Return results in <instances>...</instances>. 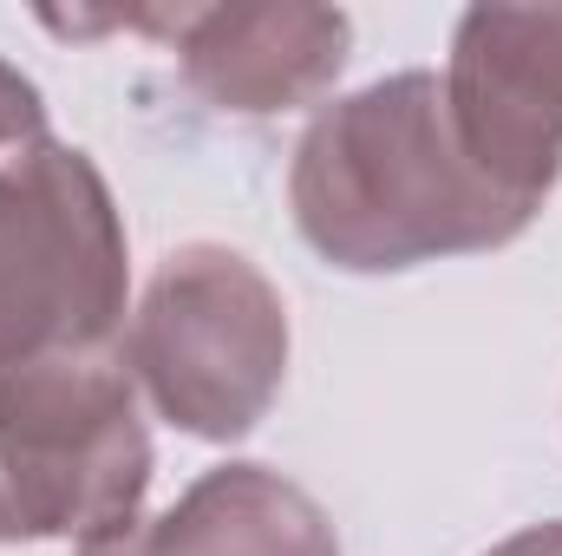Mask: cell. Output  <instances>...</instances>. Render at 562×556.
Returning <instances> with one entry per match:
<instances>
[{
	"instance_id": "obj_1",
	"label": "cell",
	"mask_w": 562,
	"mask_h": 556,
	"mask_svg": "<svg viewBox=\"0 0 562 556\" xmlns=\"http://www.w3.org/2000/svg\"><path fill=\"white\" fill-rule=\"evenodd\" d=\"M288 210L307 249L347 276L484 256L537 223L464 144L438 73H393L321 105L288 164Z\"/></svg>"
},
{
	"instance_id": "obj_2",
	"label": "cell",
	"mask_w": 562,
	"mask_h": 556,
	"mask_svg": "<svg viewBox=\"0 0 562 556\" xmlns=\"http://www.w3.org/2000/svg\"><path fill=\"white\" fill-rule=\"evenodd\" d=\"M132 243L112 184L79 144L0 157V367L119 354Z\"/></svg>"
},
{
	"instance_id": "obj_3",
	"label": "cell",
	"mask_w": 562,
	"mask_h": 556,
	"mask_svg": "<svg viewBox=\"0 0 562 556\" xmlns=\"http://www.w3.org/2000/svg\"><path fill=\"white\" fill-rule=\"evenodd\" d=\"M150 465L125 354L0 367V544H92L132 524Z\"/></svg>"
},
{
	"instance_id": "obj_4",
	"label": "cell",
	"mask_w": 562,
	"mask_h": 556,
	"mask_svg": "<svg viewBox=\"0 0 562 556\" xmlns=\"http://www.w3.org/2000/svg\"><path fill=\"white\" fill-rule=\"evenodd\" d=\"M125 367L190 438H249L288 380V301L243 249L183 243L144 281Z\"/></svg>"
},
{
	"instance_id": "obj_5",
	"label": "cell",
	"mask_w": 562,
	"mask_h": 556,
	"mask_svg": "<svg viewBox=\"0 0 562 556\" xmlns=\"http://www.w3.org/2000/svg\"><path fill=\"white\" fill-rule=\"evenodd\" d=\"M53 33H99L132 26L157 33L177 53L183 86L236 119H276L321 105L353 53V20L340 7L307 0H229V7H157V13H99V20H59L40 13Z\"/></svg>"
},
{
	"instance_id": "obj_6",
	"label": "cell",
	"mask_w": 562,
	"mask_h": 556,
	"mask_svg": "<svg viewBox=\"0 0 562 556\" xmlns=\"http://www.w3.org/2000/svg\"><path fill=\"white\" fill-rule=\"evenodd\" d=\"M445 99L477 164L543 210L562 184V7H464Z\"/></svg>"
},
{
	"instance_id": "obj_7",
	"label": "cell",
	"mask_w": 562,
	"mask_h": 556,
	"mask_svg": "<svg viewBox=\"0 0 562 556\" xmlns=\"http://www.w3.org/2000/svg\"><path fill=\"white\" fill-rule=\"evenodd\" d=\"M79 556H340L334 518L269 465H210L170 511L132 518Z\"/></svg>"
},
{
	"instance_id": "obj_8",
	"label": "cell",
	"mask_w": 562,
	"mask_h": 556,
	"mask_svg": "<svg viewBox=\"0 0 562 556\" xmlns=\"http://www.w3.org/2000/svg\"><path fill=\"white\" fill-rule=\"evenodd\" d=\"M40 138H46V99L20 66L0 59V151H26Z\"/></svg>"
},
{
	"instance_id": "obj_9",
	"label": "cell",
	"mask_w": 562,
	"mask_h": 556,
	"mask_svg": "<svg viewBox=\"0 0 562 556\" xmlns=\"http://www.w3.org/2000/svg\"><path fill=\"white\" fill-rule=\"evenodd\" d=\"M484 556H562V518H550V524H530V531H517V537L491 544Z\"/></svg>"
}]
</instances>
